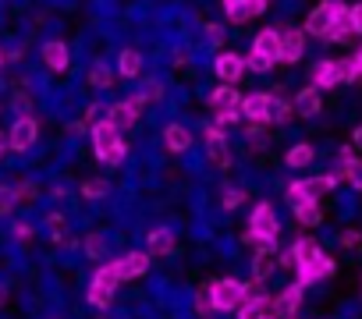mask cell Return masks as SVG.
Segmentation results:
<instances>
[{
    "label": "cell",
    "mask_w": 362,
    "mask_h": 319,
    "mask_svg": "<svg viewBox=\"0 0 362 319\" xmlns=\"http://www.w3.org/2000/svg\"><path fill=\"white\" fill-rule=\"evenodd\" d=\"M277 234H281V224H277L274 206H270V203L256 206V210H252V220H249V238H252L256 245H263V248H274Z\"/></svg>",
    "instance_id": "obj_1"
},
{
    "label": "cell",
    "mask_w": 362,
    "mask_h": 319,
    "mask_svg": "<svg viewBox=\"0 0 362 319\" xmlns=\"http://www.w3.org/2000/svg\"><path fill=\"white\" fill-rule=\"evenodd\" d=\"M337 178H341V174H327V178H309V181H295V185H288V199H291V206H298V203H320V195H327V192L337 185Z\"/></svg>",
    "instance_id": "obj_2"
},
{
    "label": "cell",
    "mask_w": 362,
    "mask_h": 319,
    "mask_svg": "<svg viewBox=\"0 0 362 319\" xmlns=\"http://www.w3.org/2000/svg\"><path fill=\"white\" fill-rule=\"evenodd\" d=\"M344 8H348V4H341V0H323V4H316V8L309 11V18H305V32H309V36L327 40V32H330L334 18H337Z\"/></svg>",
    "instance_id": "obj_3"
},
{
    "label": "cell",
    "mask_w": 362,
    "mask_h": 319,
    "mask_svg": "<svg viewBox=\"0 0 362 319\" xmlns=\"http://www.w3.org/2000/svg\"><path fill=\"white\" fill-rule=\"evenodd\" d=\"M210 298H214V308H238L245 301V284H238V280H217L210 287Z\"/></svg>",
    "instance_id": "obj_4"
},
{
    "label": "cell",
    "mask_w": 362,
    "mask_h": 319,
    "mask_svg": "<svg viewBox=\"0 0 362 319\" xmlns=\"http://www.w3.org/2000/svg\"><path fill=\"white\" fill-rule=\"evenodd\" d=\"M36 135H40V124H36L33 117H18V121H15V128L8 131V142H11V149L29 152V149L36 145Z\"/></svg>",
    "instance_id": "obj_5"
},
{
    "label": "cell",
    "mask_w": 362,
    "mask_h": 319,
    "mask_svg": "<svg viewBox=\"0 0 362 319\" xmlns=\"http://www.w3.org/2000/svg\"><path fill=\"white\" fill-rule=\"evenodd\" d=\"M302 287H305V284H291V287H284V291L270 301L277 319H295V315H298V305H302Z\"/></svg>",
    "instance_id": "obj_6"
},
{
    "label": "cell",
    "mask_w": 362,
    "mask_h": 319,
    "mask_svg": "<svg viewBox=\"0 0 362 319\" xmlns=\"http://www.w3.org/2000/svg\"><path fill=\"white\" fill-rule=\"evenodd\" d=\"M302 54H305V29H284L281 32V61L295 64V61H302Z\"/></svg>",
    "instance_id": "obj_7"
},
{
    "label": "cell",
    "mask_w": 362,
    "mask_h": 319,
    "mask_svg": "<svg viewBox=\"0 0 362 319\" xmlns=\"http://www.w3.org/2000/svg\"><path fill=\"white\" fill-rule=\"evenodd\" d=\"M146 107V100L142 96H132V100H124V103H114L110 107V114H107V121H114L117 128H132L135 121H139V110Z\"/></svg>",
    "instance_id": "obj_8"
},
{
    "label": "cell",
    "mask_w": 362,
    "mask_h": 319,
    "mask_svg": "<svg viewBox=\"0 0 362 319\" xmlns=\"http://www.w3.org/2000/svg\"><path fill=\"white\" fill-rule=\"evenodd\" d=\"M206 149H210V160L217 167H228L231 164V152H228V138L221 131V124H210L206 128Z\"/></svg>",
    "instance_id": "obj_9"
},
{
    "label": "cell",
    "mask_w": 362,
    "mask_h": 319,
    "mask_svg": "<svg viewBox=\"0 0 362 319\" xmlns=\"http://www.w3.org/2000/svg\"><path fill=\"white\" fill-rule=\"evenodd\" d=\"M316 255H323V248L313 241V238H298L295 245H291V252L281 259L284 266H305V263H313Z\"/></svg>",
    "instance_id": "obj_10"
},
{
    "label": "cell",
    "mask_w": 362,
    "mask_h": 319,
    "mask_svg": "<svg viewBox=\"0 0 362 319\" xmlns=\"http://www.w3.org/2000/svg\"><path fill=\"white\" fill-rule=\"evenodd\" d=\"M334 273V259L330 255H316L313 263L298 266V284H316V280H327Z\"/></svg>",
    "instance_id": "obj_11"
},
{
    "label": "cell",
    "mask_w": 362,
    "mask_h": 319,
    "mask_svg": "<svg viewBox=\"0 0 362 319\" xmlns=\"http://www.w3.org/2000/svg\"><path fill=\"white\" fill-rule=\"evenodd\" d=\"M309 82H313L316 89H334V85H341V71H337V61H320V64L313 68Z\"/></svg>",
    "instance_id": "obj_12"
},
{
    "label": "cell",
    "mask_w": 362,
    "mask_h": 319,
    "mask_svg": "<svg viewBox=\"0 0 362 319\" xmlns=\"http://www.w3.org/2000/svg\"><path fill=\"white\" fill-rule=\"evenodd\" d=\"M117 266V277L121 280H132V277H142L146 270H149V255L146 252H132V255H124L121 263H114Z\"/></svg>",
    "instance_id": "obj_13"
},
{
    "label": "cell",
    "mask_w": 362,
    "mask_h": 319,
    "mask_svg": "<svg viewBox=\"0 0 362 319\" xmlns=\"http://www.w3.org/2000/svg\"><path fill=\"white\" fill-rule=\"evenodd\" d=\"M242 71H245V61L238 57V54H221L217 57V75H221V82H238L242 78Z\"/></svg>",
    "instance_id": "obj_14"
},
{
    "label": "cell",
    "mask_w": 362,
    "mask_h": 319,
    "mask_svg": "<svg viewBox=\"0 0 362 319\" xmlns=\"http://www.w3.org/2000/svg\"><path fill=\"white\" fill-rule=\"evenodd\" d=\"M295 110H298L302 117H316V114L323 110V100H320V89H316V85H309V89H302V92L295 96Z\"/></svg>",
    "instance_id": "obj_15"
},
{
    "label": "cell",
    "mask_w": 362,
    "mask_h": 319,
    "mask_svg": "<svg viewBox=\"0 0 362 319\" xmlns=\"http://www.w3.org/2000/svg\"><path fill=\"white\" fill-rule=\"evenodd\" d=\"M252 50L263 54V57H270V61H281V32H274V29L259 32L256 43H252Z\"/></svg>",
    "instance_id": "obj_16"
},
{
    "label": "cell",
    "mask_w": 362,
    "mask_h": 319,
    "mask_svg": "<svg viewBox=\"0 0 362 319\" xmlns=\"http://www.w3.org/2000/svg\"><path fill=\"white\" fill-rule=\"evenodd\" d=\"M267 92H252V96H245L242 100V114L249 117V121H256V124H267Z\"/></svg>",
    "instance_id": "obj_17"
},
{
    "label": "cell",
    "mask_w": 362,
    "mask_h": 319,
    "mask_svg": "<svg viewBox=\"0 0 362 319\" xmlns=\"http://www.w3.org/2000/svg\"><path fill=\"white\" fill-rule=\"evenodd\" d=\"M163 142H167V149H170V152H185V149L192 145V135H189V128H185V124H167Z\"/></svg>",
    "instance_id": "obj_18"
},
{
    "label": "cell",
    "mask_w": 362,
    "mask_h": 319,
    "mask_svg": "<svg viewBox=\"0 0 362 319\" xmlns=\"http://www.w3.org/2000/svg\"><path fill=\"white\" fill-rule=\"evenodd\" d=\"M43 61H47L50 71H64V68H68V47H64L61 40L47 43V47H43Z\"/></svg>",
    "instance_id": "obj_19"
},
{
    "label": "cell",
    "mask_w": 362,
    "mask_h": 319,
    "mask_svg": "<svg viewBox=\"0 0 362 319\" xmlns=\"http://www.w3.org/2000/svg\"><path fill=\"white\" fill-rule=\"evenodd\" d=\"M117 131H121V128H117L114 121H100V124H93V145H96V149H107V145L121 142Z\"/></svg>",
    "instance_id": "obj_20"
},
{
    "label": "cell",
    "mask_w": 362,
    "mask_h": 319,
    "mask_svg": "<svg viewBox=\"0 0 362 319\" xmlns=\"http://www.w3.org/2000/svg\"><path fill=\"white\" fill-rule=\"evenodd\" d=\"M281 266V259L274 255V248H263V252H256V263H252V273H256V280H270V273Z\"/></svg>",
    "instance_id": "obj_21"
},
{
    "label": "cell",
    "mask_w": 362,
    "mask_h": 319,
    "mask_svg": "<svg viewBox=\"0 0 362 319\" xmlns=\"http://www.w3.org/2000/svg\"><path fill=\"white\" fill-rule=\"evenodd\" d=\"M146 248H149V252H156V255H167V252L174 248V234H170V227H156V231H149Z\"/></svg>",
    "instance_id": "obj_22"
},
{
    "label": "cell",
    "mask_w": 362,
    "mask_h": 319,
    "mask_svg": "<svg viewBox=\"0 0 362 319\" xmlns=\"http://www.w3.org/2000/svg\"><path fill=\"white\" fill-rule=\"evenodd\" d=\"M210 107H214V110H231V107H238V92H235V85H231V82H224L221 89H214Z\"/></svg>",
    "instance_id": "obj_23"
},
{
    "label": "cell",
    "mask_w": 362,
    "mask_h": 319,
    "mask_svg": "<svg viewBox=\"0 0 362 319\" xmlns=\"http://www.w3.org/2000/svg\"><path fill=\"white\" fill-rule=\"evenodd\" d=\"M288 117H291V107H288L284 100L270 96V100H267V124H284Z\"/></svg>",
    "instance_id": "obj_24"
},
{
    "label": "cell",
    "mask_w": 362,
    "mask_h": 319,
    "mask_svg": "<svg viewBox=\"0 0 362 319\" xmlns=\"http://www.w3.org/2000/svg\"><path fill=\"white\" fill-rule=\"evenodd\" d=\"M117 68H121V75H124V78H139V71H142V54H135V50H124Z\"/></svg>",
    "instance_id": "obj_25"
},
{
    "label": "cell",
    "mask_w": 362,
    "mask_h": 319,
    "mask_svg": "<svg viewBox=\"0 0 362 319\" xmlns=\"http://www.w3.org/2000/svg\"><path fill=\"white\" fill-rule=\"evenodd\" d=\"M295 217H298V224H305V227H316V224L323 220V213H320L316 203H298V206H295Z\"/></svg>",
    "instance_id": "obj_26"
},
{
    "label": "cell",
    "mask_w": 362,
    "mask_h": 319,
    "mask_svg": "<svg viewBox=\"0 0 362 319\" xmlns=\"http://www.w3.org/2000/svg\"><path fill=\"white\" fill-rule=\"evenodd\" d=\"M110 298H114V287L103 284V280H93V287H89V301H93L96 308H107Z\"/></svg>",
    "instance_id": "obj_27"
},
{
    "label": "cell",
    "mask_w": 362,
    "mask_h": 319,
    "mask_svg": "<svg viewBox=\"0 0 362 319\" xmlns=\"http://www.w3.org/2000/svg\"><path fill=\"white\" fill-rule=\"evenodd\" d=\"M89 82H93L96 89H110V85H114V71H110L103 61H96L93 71H89Z\"/></svg>",
    "instance_id": "obj_28"
},
{
    "label": "cell",
    "mask_w": 362,
    "mask_h": 319,
    "mask_svg": "<svg viewBox=\"0 0 362 319\" xmlns=\"http://www.w3.org/2000/svg\"><path fill=\"white\" fill-rule=\"evenodd\" d=\"M341 174L348 178V185L355 188V192H362V160H348V164H341Z\"/></svg>",
    "instance_id": "obj_29"
},
{
    "label": "cell",
    "mask_w": 362,
    "mask_h": 319,
    "mask_svg": "<svg viewBox=\"0 0 362 319\" xmlns=\"http://www.w3.org/2000/svg\"><path fill=\"white\" fill-rule=\"evenodd\" d=\"M313 164V145H295V149H288V167H309Z\"/></svg>",
    "instance_id": "obj_30"
},
{
    "label": "cell",
    "mask_w": 362,
    "mask_h": 319,
    "mask_svg": "<svg viewBox=\"0 0 362 319\" xmlns=\"http://www.w3.org/2000/svg\"><path fill=\"white\" fill-rule=\"evenodd\" d=\"M124 152H128V145L124 142H114V145H107V149H96V156L103 160V164H121V160H124Z\"/></svg>",
    "instance_id": "obj_31"
},
{
    "label": "cell",
    "mask_w": 362,
    "mask_h": 319,
    "mask_svg": "<svg viewBox=\"0 0 362 319\" xmlns=\"http://www.w3.org/2000/svg\"><path fill=\"white\" fill-rule=\"evenodd\" d=\"M107 192H110V185H107L103 178H93V181L82 185V195H86V199H103Z\"/></svg>",
    "instance_id": "obj_32"
},
{
    "label": "cell",
    "mask_w": 362,
    "mask_h": 319,
    "mask_svg": "<svg viewBox=\"0 0 362 319\" xmlns=\"http://www.w3.org/2000/svg\"><path fill=\"white\" fill-rule=\"evenodd\" d=\"M337 71H341V82H358V78H362V68L355 64V57L337 61Z\"/></svg>",
    "instance_id": "obj_33"
},
{
    "label": "cell",
    "mask_w": 362,
    "mask_h": 319,
    "mask_svg": "<svg viewBox=\"0 0 362 319\" xmlns=\"http://www.w3.org/2000/svg\"><path fill=\"white\" fill-rule=\"evenodd\" d=\"M274 64H277V61H270V57H263V54H256V50H252L249 61H245V68H252V71H270Z\"/></svg>",
    "instance_id": "obj_34"
},
{
    "label": "cell",
    "mask_w": 362,
    "mask_h": 319,
    "mask_svg": "<svg viewBox=\"0 0 362 319\" xmlns=\"http://www.w3.org/2000/svg\"><path fill=\"white\" fill-rule=\"evenodd\" d=\"M103 245H107L103 234H89V238H86V255H89V259H100V255H103Z\"/></svg>",
    "instance_id": "obj_35"
},
{
    "label": "cell",
    "mask_w": 362,
    "mask_h": 319,
    "mask_svg": "<svg viewBox=\"0 0 362 319\" xmlns=\"http://www.w3.org/2000/svg\"><path fill=\"white\" fill-rule=\"evenodd\" d=\"M228 18H231V22H245V18H252L249 0H245V4H235V8H228Z\"/></svg>",
    "instance_id": "obj_36"
},
{
    "label": "cell",
    "mask_w": 362,
    "mask_h": 319,
    "mask_svg": "<svg viewBox=\"0 0 362 319\" xmlns=\"http://www.w3.org/2000/svg\"><path fill=\"white\" fill-rule=\"evenodd\" d=\"M238 117H242V103L231 107V110H217V124H235Z\"/></svg>",
    "instance_id": "obj_37"
},
{
    "label": "cell",
    "mask_w": 362,
    "mask_h": 319,
    "mask_svg": "<svg viewBox=\"0 0 362 319\" xmlns=\"http://www.w3.org/2000/svg\"><path fill=\"white\" fill-rule=\"evenodd\" d=\"M348 18H351V29L362 36V0H358V4H351L348 8Z\"/></svg>",
    "instance_id": "obj_38"
},
{
    "label": "cell",
    "mask_w": 362,
    "mask_h": 319,
    "mask_svg": "<svg viewBox=\"0 0 362 319\" xmlns=\"http://www.w3.org/2000/svg\"><path fill=\"white\" fill-rule=\"evenodd\" d=\"M242 199H245V192H242V188H231V192L224 195V206L235 210V206H242Z\"/></svg>",
    "instance_id": "obj_39"
},
{
    "label": "cell",
    "mask_w": 362,
    "mask_h": 319,
    "mask_svg": "<svg viewBox=\"0 0 362 319\" xmlns=\"http://www.w3.org/2000/svg\"><path fill=\"white\" fill-rule=\"evenodd\" d=\"M196 312H199V315H210V312H214V298H210V294H199V298H196Z\"/></svg>",
    "instance_id": "obj_40"
},
{
    "label": "cell",
    "mask_w": 362,
    "mask_h": 319,
    "mask_svg": "<svg viewBox=\"0 0 362 319\" xmlns=\"http://www.w3.org/2000/svg\"><path fill=\"white\" fill-rule=\"evenodd\" d=\"M47 227H50V234L57 238V234L64 231V217H61V213H54V217H47Z\"/></svg>",
    "instance_id": "obj_41"
},
{
    "label": "cell",
    "mask_w": 362,
    "mask_h": 319,
    "mask_svg": "<svg viewBox=\"0 0 362 319\" xmlns=\"http://www.w3.org/2000/svg\"><path fill=\"white\" fill-rule=\"evenodd\" d=\"M139 96H142L146 103H153V100H160V85H156V82H149V85H146L142 92H139Z\"/></svg>",
    "instance_id": "obj_42"
},
{
    "label": "cell",
    "mask_w": 362,
    "mask_h": 319,
    "mask_svg": "<svg viewBox=\"0 0 362 319\" xmlns=\"http://www.w3.org/2000/svg\"><path fill=\"white\" fill-rule=\"evenodd\" d=\"M15 199H22V203H33V199H36V185H22Z\"/></svg>",
    "instance_id": "obj_43"
},
{
    "label": "cell",
    "mask_w": 362,
    "mask_h": 319,
    "mask_svg": "<svg viewBox=\"0 0 362 319\" xmlns=\"http://www.w3.org/2000/svg\"><path fill=\"white\" fill-rule=\"evenodd\" d=\"M15 206V192H0V213H8Z\"/></svg>",
    "instance_id": "obj_44"
},
{
    "label": "cell",
    "mask_w": 362,
    "mask_h": 319,
    "mask_svg": "<svg viewBox=\"0 0 362 319\" xmlns=\"http://www.w3.org/2000/svg\"><path fill=\"white\" fill-rule=\"evenodd\" d=\"M341 245H348V248L358 245V231H344V234H341Z\"/></svg>",
    "instance_id": "obj_45"
},
{
    "label": "cell",
    "mask_w": 362,
    "mask_h": 319,
    "mask_svg": "<svg viewBox=\"0 0 362 319\" xmlns=\"http://www.w3.org/2000/svg\"><path fill=\"white\" fill-rule=\"evenodd\" d=\"M267 4H270V0H249V8H252V15H263V11H267Z\"/></svg>",
    "instance_id": "obj_46"
},
{
    "label": "cell",
    "mask_w": 362,
    "mask_h": 319,
    "mask_svg": "<svg viewBox=\"0 0 362 319\" xmlns=\"http://www.w3.org/2000/svg\"><path fill=\"white\" fill-rule=\"evenodd\" d=\"M15 234H18L22 241H29V238H33V227H25V224H18V227H15Z\"/></svg>",
    "instance_id": "obj_47"
},
{
    "label": "cell",
    "mask_w": 362,
    "mask_h": 319,
    "mask_svg": "<svg viewBox=\"0 0 362 319\" xmlns=\"http://www.w3.org/2000/svg\"><path fill=\"white\" fill-rule=\"evenodd\" d=\"M351 145H355V149H362V124L355 128V135H351Z\"/></svg>",
    "instance_id": "obj_48"
},
{
    "label": "cell",
    "mask_w": 362,
    "mask_h": 319,
    "mask_svg": "<svg viewBox=\"0 0 362 319\" xmlns=\"http://www.w3.org/2000/svg\"><path fill=\"white\" fill-rule=\"evenodd\" d=\"M11 142H8V135H0V156H4V149H8Z\"/></svg>",
    "instance_id": "obj_49"
},
{
    "label": "cell",
    "mask_w": 362,
    "mask_h": 319,
    "mask_svg": "<svg viewBox=\"0 0 362 319\" xmlns=\"http://www.w3.org/2000/svg\"><path fill=\"white\" fill-rule=\"evenodd\" d=\"M351 57H355V64H358V68H362V47H358V50H355V54H351Z\"/></svg>",
    "instance_id": "obj_50"
},
{
    "label": "cell",
    "mask_w": 362,
    "mask_h": 319,
    "mask_svg": "<svg viewBox=\"0 0 362 319\" xmlns=\"http://www.w3.org/2000/svg\"><path fill=\"white\" fill-rule=\"evenodd\" d=\"M235 4H245V0H224V8H235Z\"/></svg>",
    "instance_id": "obj_51"
},
{
    "label": "cell",
    "mask_w": 362,
    "mask_h": 319,
    "mask_svg": "<svg viewBox=\"0 0 362 319\" xmlns=\"http://www.w3.org/2000/svg\"><path fill=\"white\" fill-rule=\"evenodd\" d=\"M0 301H4V287H0Z\"/></svg>",
    "instance_id": "obj_52"
},
{
    "label": "cell",
    "mask_w": 362,
    "mask_h": 319,
    "mask_svg": "<svg viewBox=\"0 0 362 319\" xmlns=\"http://www.w3.org/2000/svg\"><path fill=\"white\" fill-rule=\"evenodd\" d=\"M0 68H4V54H0Z\"/></svg>",
    "instance_id": "obj_53"
}]
</instances>
